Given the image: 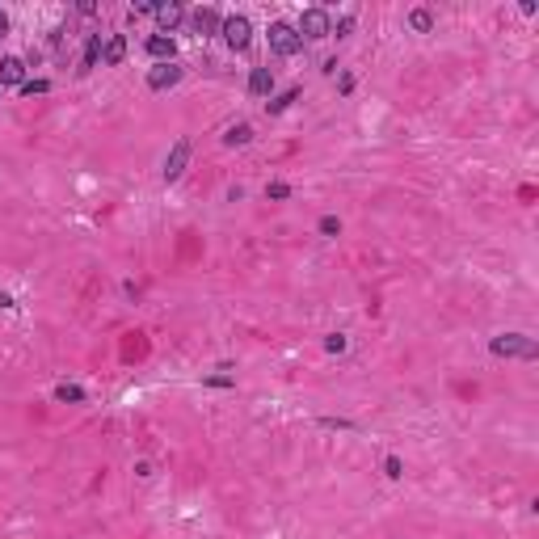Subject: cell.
I'll return each instance as SVG.
<instances>
[{
	"label": "cell",
	"instance_id": "obj_1",
	"mask_svg": "<svg viewBox=\"0 0 539 539\" xmlns=\"http://www.w3.org/2000/svg\"><path fill=\"white\" fill-rule=\"evenodd\" d=\"M489 350L497 354V358H539V346H535V337H527V333H497V337H489Z\"/></svg>",
	"mask_w": 539,
	"mask_h": 539
},
{
	"label": "cell",
	"instance_id": "obj_2",
	"mask_svg": "<svg viewBox=\"0 0 539 539\" xmlns=\"http://www.w3.org/2000/svg\"><path fill=\"white\" fill-rule=\"evenodd\" d=\"M190 156H194V144L186 140V135H182V140H173V148H168V156H164V168H160L164 186H173V182H182V177H186Z\"/></svg>",
	"mask_w": 539,
	"mask_h": 539
},
{
	"label": "cell",
	"instance_id": "obj_3",
	"mask_svg": "<svg viewBox=\"0 0 539 539\" xmlns=\"http://www.w3.org/2000/svg\"><path fill=\"white\" fill-rule=\"evenodd\" d=\"M270 51L283 55V59H295L303 51V38H299V30L291 21H274L270 25Z\"/></svg>",
	"mask_w": 539,
	"mask_h": 539
},
{
	"label": "cell",
	"instance_id": "obj_4",
	"mask_svg": "<svg viewBox=\"0 0 539 539\" xmlns=\"http://www.w3.org/2000/svg\"><path fill=\"white\" fill-rule=\"evenodd\" d=\"M295 30H299V38H329V34H333V17L324 9H303Z\"/></svg>",
	"mask_w": 539,
	"mask_h": 539
},
{
	"label": "cell",
	"instance_id": "obj_5",
	"mask_svg": "<svg viewBox=\"0 0 539 539\" xmlns=\"http://www.w3.org/2000/svg\"><path fill=\"white\" fill-rule=\"evenodd\" d=\"M219 38L232 47V51H245L249 43H253V25H249V17H223V30H219Z\"/></svg>",
	"mask_w": 539,
	"mask_h": 539
},
{
	"label": "cell",
	"instance_id": "obj_6",
	"mask_svg": "<svg viewBox=\"0 0 539 539\" xmlns=\"http://www.w3.org/2000/svg\"><path fill=\"white\" fill-rule=\"evenodd\" d=\"M182 76H186V67H182L177 59H173V63H152V67H148V89H152V93H164V89H173Z\"/></svg>",
	"mask_w": 539,
	"mask_h": 539
},
{
	"label": "cell",
	"instance_id": "obj_7",
	"mask_svg": "<svg viewBox=\"0 0 539 539\" xmlns=\"http://www.w3.org/2000/svg\"><path fill=\"white\" fill-rule=\"evenodd\" d=\"M186 17H190V25H194L198 38H215V34L223 30V13H219V9H194V13H186Z\"/></svg>",
	"mask_w": 539,
	"mask_h": 539
},
{
	"label": "cell",
	"instance_id": "obj_8",
	"mask_svg": "<svg viewBox=\"0 0 539 539\" xmlns=\"http://www.w3.org/2000/svg\"><path fill=\"white\" fill-rule=\"evenodd\" d=\"M21 85H25V59L5 55L0 59V89H21Z\"/></svg>",
	"mask_w": 539,
	"mask_h": 539
},
{
	"label": "cell",
	"instance_id": "obj_9",
	"mask_svg": "<svg viewBox=\"0 0 539 539\" xmlns=\"http://www.w3.org/2000/svg\"><path fill=\"white\" fill-rule=\"evenodd\" d=\"M126 51H131L126 34H106V43H101V63H106V67H118V63L126 59Z\"/></svg>",
	"mask_w": 539,
	"mask_h": 539
},
{
	"label": "cell",
	"instance_id": "obj_10",
	"mask_svg": "<svg viewBox=\"0 0 539 539\" xmlns=\"http://www.w3.org/2000/svg\"><path fill=\"white\" fill-rule=\"evenodd\" d=\"M144 47H148V55H152L156 63H173V59H177V43L168 38V34H152Z\"/></svg>",
	"mask_w": 539,
	"mask_h": 539
},
{
	"label": "cell",
	"instance_id": "obj_11",
	"mask_svg": "<svg viewBox=\"0 0 539 539\" xmlns=\"http://www.w3.org/2000/svg\"><path fill=\"white\" fill-rule=\"evenodd\" d=\"M152 17L160 21V30H164V34H173V30L186 21V9L177 5V0H168V5H156V13H152Z\"/></svg>",
	"mask_w": 539,
	"mask_h": 539
},
{
	"label": "cell",
	"instance_id": "obj_12",
	"mask_svg": "<svg viewBox=\"0 0 539 539\" xmlns=\"http://www.w3.org/2000/svg\"><path fill=\"white\" fill-rule=\"evenodd\" d=\"M101 43H106V34H89L85 38V51H80V72H93L101 63Z\"/></svg>",
	"mask_w": 539,
	"mask_h": 539
},
{
	"label": "cell",
	"instance_id": "obj_13",
	"mask_svg": "<svg viewBox=\"0 0 539 539\" xmlns=\"http://www.w3.org/2000/svg\"><path fill=\"white\" fill-rule=\"evenodd\" d=\"M270 89H274V67H253L249 72V93L253 97H270Z\"/></svg>",
	"mask_w": 539,
	"mask_h": 539
},
{
	"label": "cell",
	"instance_id": "obj_14",
	"mask_svg": "<svg viewBox=\"0 0 539 539\" xmlns=\"http://www.w3.org/2000/svg\"><path fill=\"white\" fill-rule=\"evenodd\" d=\"M245 144H253V126L249 122H232L223 131V148H245Z\"/></svg>",
	"mask_w": 539,
	"mask_h": 539
},
{
	"label": "cell",
	"instance_id": "obj_15",
	"mask_svg": "<svg viewBox=\"0 0 539 539\" xmlns=\"http://www.w3.org/2000/svg\"><path fill=\"white\" fill-rule=\"evenodd\" d=\"M295 101H299V89L291 85V89H283L278 97H270V101H265V114H287V110L295 106Z\"/></svg>",
	"mask_w": 539,
	"mask_h": 539
},
{
	"label": "cell",
	"instance_id": "obj_16",
	"mask_svg": "<svg viewBox=\"0 0 539 539\" xmlns=\"http://www.w3.org/2000/svg\"><path fill=\"white\" fill-rule=\"evenodd\" d=\"M55 400H59V404H85L89 392H85L80 384H67V380H63V384H55Z\"/></svg>",
	"mask_w": 539,
	"mask_h": 539
},
{
	"label": "cell",
	"instance_id": "obj_17",
	"mask_svg": "<svg viewBox=\"0 0 539 539\" xmlns=\"http://www.w3.org/2000/svg\"><path fill=\"white\" fill-rule=\"evenodd\" d=\"M409 30L413 34H430L434 30V13L430 9H409Z\"/></svg>",
	"mask_w": 539,
	"mask_h": 539
},
{
	"label": "cell",
	"instance_id": "obj_18",
	"mask_svg": "<svg viewBox=\"0 0 539 539\" xmlns=\"http://www.w3.org/2000/svg\"><path fill=\"white\" fill-rule=\"evenodd\" d=\"M354 21H358L354 13H342V17L333 21V34H337V38H350V34H354Z\"/></svg>",
	"mask_w": 539,
	"mask_h": 539
},
{
	"label": "cell",
	"instance_id": "obj_19",
	"mask_svg": "<svg viewBox=\"0 0 539 539\" xmlns=\"http://www.w3.org/2000/svg\"><path fill=\"white\" fill-rule=\"evenodd\" d=\"M265 198H270V202H287V198H291V186H287V182H270V186H265Z\"/></svg>",
	"mask_w": 539,
	"mask_h": 539
},
{
	"label": "cell",
	"instance_id": "obj_20",
	"mask_svg": "<svg viewBox=\"0 0 539 539\" xmlns=\"http://www.w3.org/2000/svg\"><path fill=\"white\" fill-rule=\"evenodd\" d=\"M320 236H329V241H333V236H342V219H337V215H320Z\"/></svg>",
	"mask_w": 539,
	"mask_h": 539
},
{
	"label": "cell",
	"instance_id": "obj_21",
	"mask_svg": "<svg viewBox=\"0 0 539 539\" xmlns=\"http://www.w3.org/2000/svg\"><path fill=\"white\" fill-rule=\"evenodd\" d=\"M384 476H388V481H400V476H404L400 455H384Z\"/></svg>",
	"mask_w": 539,
	"mask_h": 539
},
{
	"label": "cell",
	"instance_id": "obj_22",
	"mask_svg": "<svg viewBox=\"0 0 539 539\" xmlns=\"http://www.w3.org/2000/svg\"><path fill=\"white\" fill-rule=\"evenodd\" d=\"M346 346H350L346 333H329V337H324V350H329V354H346Z\"/></svg>",
	"mask_w": 539,
	"mask_h": 539
},
{
	"label": "cell",
	"instance_id": "obj_23",
	"mask_svg": "<svg viewBox=\"0 0 539 539\" xmlns=\"http://www.w3.org/2000/svg\"><path fill=\"white\" fill-rule=\"evenodd\" d=\"M17 93H21V97H34V93H51V80H43V76H38V80H25Z\"/></svg>",
	"mask_w": 539,
	"mask_h": 539
},
{
	"label": "cell",
	"instance_id": "obj_24",
	"mask_svg": "<svg viewBox=\"0 0 539 539\" xmlns=\"http://www.w3.org/2000/svg\"><path fill=\"white\" fill-rule=\"evenodd\" d=\"M320 430H346V434H350V430H358V426H354L350 417H320Z\"/></svg>",
	"mask_w": 539,
	"mask_h": 539
},
{
	"label": "cell",
	"instance_id": "obj_25",
	"mask_svg": "<svg viewBox=\"0 0 539 539\" xmlns=\"http://www.w3.org/2000/svg\"><path fill=\"white\" fill-rule=\"evenodd\" d=\"M202 384H207V388H236V380H232V375H207Z\"/></svg>",
	"mask_w": 539,
	"mask_h": 539
},
{
	"label": "cell",
	"instance_id": "obj_26",
	"mask_svg": "<svg viewBox=\"0 0 539 539\" xmlns=\"http://www.w3.org/2000/svg\"><path fill=\"white\" fill-rule=\"evenodd\" d=\"M337 93H342V97L354 93V76H350V72H337Z\"/></svg>",
	"mask_w": 539,
	"mask_h": 539
},
{
	"label": "cell",
	"instance_id": "obj_27",
	"mask_svg": "<svg viewBox=\"0 0 539 539\" xmlns=\"http://www.w3.org/2000/svg\"><path fill=\"white\" fill-rule=\"evenodd\" d=\"M13 308H17V299L9 291H0V312H13Z\"/></svg>",
	"mask_w": 539,
	"mask_h": 539
},
{
	"label": "cell",
	"instance_id": "obj_28",
	"mask_svg": "<svg viewBox=\"0 0 539 539\" xmlns=\"http://www.w3.org/2000/svg\"><path fill=\"white\" fill-rule=\"evenodd\" d=\"M135 476H144V481H148V476H152V463H148V459H140V463H135Z\"/></svg>",
	"mask_w": 539,
	"mask_h": 539
},
{
	"label": "cell",
	"instance_id": "obj_29",
	"mask_svg": "<svg viewBox=\"0 0 539 539\" xmlns=\"http://www.w3.org/2000/svg\"><path fill=\"white\" fill-rule=\"evenodd\" d=\"M5 34H9V13L0 9V38H5Z\"/></svg>",
	"mask_w": 539,
	"mask_h": 539
},
{
	"label": "cell",
	"instance_id": "obj_30",
	"mask_svg": "<svg viewBox=\"0 0 539 539\" xmlns=\"http://www.w3.org/2000/svg\"><path fill=\"white\" fill-rule=\"evenodd\" d=\"M0 97H5V89H0Z\"/></svg>",
	"mask_w": 539,
	"mask_h": 539
}]
</instances>
